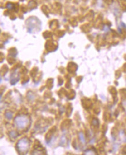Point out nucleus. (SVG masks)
<instances>
[{
  "label": "nucleus",
  "instance_id": "1",
  "mask_svg": "<svg viewBox=\"0 0 126 155\" xmlns=\"http://www.w3.org/2000/svg\"><path fill=\"white\" fill-rule=\"evenodd\" d=\"M15 123L18 128L25 129L29 124V118L25 116H17L15 119Z\"/></svg>",
  "mask_w": 126,
  "mask_h": 155
},
{
  "label": "nucleus",
  "instance_id": "2",
  "mask_svg": "<svg viewBox=\"0 0 126 155\" xmlns=\"http://www.w3.org/2000/svg\"><path fill=\"white\" fill-rule=\"evenodd\" d=\"M29 147V142L26 138L20 139L17 143V149L20 153H24L28 151Z\"/></svg>",
  "mask_w": 126,
  "mask_h": 155
},
{
  "label": "nucleus",
  "instance_id": "3",
  "mask_svg": "<svg viewBox=\"0 0 126 155\" xmlns=\"http://www.w3.org/2000/svg\"><path fill=\"white\" fill-rule=\"evenodd\" d=\"M5 117L9 120H11L12 118V114L10 111H6L5 113Z\"/></svg>",
  "mask_w": 126,
  "mask_h": 155
},
{
  "label": "nucleus",
  "instance_id": "4",
  "mask_svg": "<svg viewBox=\"0 0 126 155\" xmlns=\"http://www.w3.org/2000/svg\"><path fill=\"white\" fill-rule=\"evenodd\" d=\"M1 94H0V99H1Z\"/></svg>",
  "mask_w": 126,
  "mask_h": 155
}]
</instances>
